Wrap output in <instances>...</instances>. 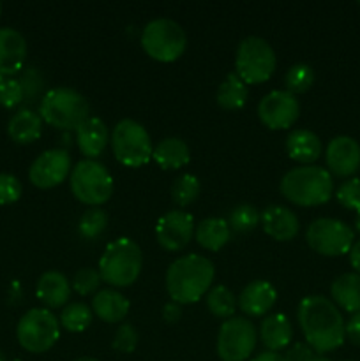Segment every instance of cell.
I'll return each instance as SVG.
<instances>
[{"mask_svg":"<svg viewBox=\"0 0 360 361\" xmlns=\"http://www.w3.org/2000/svg\"><path fill=\"white\" fill-rule=\"evenodd\" d=\"M296 321L306 337V344L316 355L335 351L344 344L346 323L341 310L325 296L313 295L304 298L296 310Z\"/></svg>","mask_w":360,"mask_h":361,"instance_id":"cell-1","label":"cell"},{"mask_svg":"<svg viewBox=\"0 0 360 361\" xmlns=\"http://www.w3.org/2000/svg\"><path fill=\"white\" fill-rule=\"evenodd\" d=\"M214 275L215 268L208 257L186 254L173 261L166 270V291L172 302L189 305L210 291Z\"/></svg>","mask_w":360,"mask_h":361,"instance_id":"cell-2","label":"cell"},{"mask_svg":"<svg viewBox=\"0 0 360 361\" xmlns=\"http://www.w3.org/2000/svg\"><path fill=\"white\" fill-rule=\"evenodd\" d=\"M281 194L299 207H320L334 194V178L320 166H299L282 176Z\"/></svg>","mask_w":360,"mask_h":361,"instance_id":"cell-3","label":"cell"},{"mask_svg":"<svg viewBox=\"0 0 360 361\" xmlns=\"http://www.w3.org/2000/svg\"><path fill=\"white\" fill-rule=\"evenodd\" d=\"M143 267V254L131 238H116L102 252L97 271L101 281L113 288H129L138 281Z\"/></svg>","mask_w":360,"mask_h":361,"instance_id":"cell-4","label":"cell"},{"mask_svg":"<svg viewBox=\"0 0 360 361\" xmlns=\"http://www.w3.org/2000/svg\"><path fill=\"white\" fill-rule=\"evenodd\" d=\"M88 101L74 88L56 87L46 92L39 104V115L42 122L60 130H74L90 118Z\"/></svg>","mask_w":360,"mask_h":361,"instance_id":"cell-5","label":"cell"},{"mask_svg":"<svg viewBox=\"0 0 360 361\" xmlns=\"http://www.w3.org/2000/svg\"><path fill=\"white\" fill-rule=\"evenodd\" d=\"M186 32L169 18H155L141 32V48L157 62H175L186 51Z\"/></svg>","mask_w":360,"mask_h":361,"instance_id":"cell-6","label":"cell"},{"mask_svg":"<svg viewBox=\"0 0 360 361\" xmlns=\"http://www.w3.org/2000/svg\"><path fill=\"white\" fill-rule=\"evenodd\" d=\"M109 143L116 161L127 168H140L147 164L154 152L147 129L133 118L120 120L113 127Z\"/></svg>","mask_w":360,"mask_h":361,"instance_id":"cell-7","label":"cell"},{"mask_svg":"<svg viewBox=\"0 0 360 361\" xmlns=\"http://www.w3.org/2000/svg\"><path fill=\"white\" fill-rule=\"evenodd\" d=\"M69 183L74 197L92 208L104 204L113 194L112 175L101 162L92 159H83L71 169Z\"/></svg>","mask_w":360,"mask_h":361,"instance_id":"cell-8","label":"cell"},{"mask_svg":"<svg viewBox=\"0 0 360 361\" xmlns=\"http://www.w3.org/2000/svg\"><path fill=\"white\" fill-rule=\"evenodd\" d=\"M275 51L270 42L258 35H249L242 39L236 48L235 73L246 85H260L270 80L275 71Z\"/></svg>","mask_w":360,"mask_h":361,"instance_id":"cell-9","label":"cell"},{"mask_svg":"<svg viewBox=\"0 0 360 361\" xmlns=\"http://www.w3.org/2000/svg\"><path fill=\"white\" fill-rule=\"evenodd\" d=\"M21 348L34 355L49 351L60 337V321L49 309H30L21 316L16 326Z\"/></svg>","mask_w":360,"mask_h":361,"instance_id":"cell-10","label":"cell"},{"mask_svg":"<svg viewBox=\"0 0 360 361\" xmlns=\"http://www.w3.org/2000/svg\"><path fill=\"white\" fill-rule=\"evenodd\" d=\"M306 240L314 252L327 257H337L349 254L355 243V231L346 222L323 217L311 222L306 231Z\"/></svg>","mask_w":360,"mask_h":361,"instance_id":"cell-11","label":"cell"},{"mask_svg":"<svg viewBox=\"0 0 360 361\" xmlns=\"http://www.w3.org/2000/svg\"><path fill=\"white\" fill-rule=\"evenodd\" d=\"M258 342V331L246 317L226 319L217 334V356L222 361H246L254 351Z\"/></svg>","mask_w":360,"mask_h":361,"instance_id":"cell-12","label":"cell"},{"mask_svg":"<svg viewBox=\"0 0 360 361\" xmlns=\"http://www.w3.org/2000/svg\"><path fill=\"white\" fill-rule=\"evenodd\" d=\"M300 115V104L288 90H274L265 95L258 104L261 123L272 130L289 129Z\"/></svg>","mask_w":360,"mask_h":361,"instance_id":"cell-13","label":"cell"},{"mask_svg":"<svg viewBox=\"0 0 360 361\" xmlns=\"http://www.w3.org/2000/svg\"><path fill=\"white\" fill-rule=\"evenodd\" d=\"M71 175V157L62 148L46 150L35 159L28 169V178L37 189H53L66 182Z\"/></svg>","mask_w":360,"mask_h":361,"instance_id":"cell-14","label":"cell"},{"mask_svg":"<svg viewBox=\"0 0 360 361\" xmlns=\"http://www.w3.org/2000/svg\"><path fill=\"white\" fill-rule=\"evenodd\" d=\"M194 236L193 215L182 210L166 212L155 224V238L164 250L176 252L184 249Z\"/></svg>","mask_w":360,"mask_h":361,"instance_id":"cell-15","label":"cell"},{"mask_svg":"<svg viewBox=\"0 0 360 361\" xmlns=\"http://www.w3.org/2000/svg\"><path fill=\"white\" fill-rule=\"evenodd\" d=\"M325 161L330 175L348 178L360 168V145L349 136H335L327 145Z\"/></svg>","mask_w":360,"mask_h":361,"instance_id":"cell-16","label":"cell"},{"mask_svg":"<svg viewBox=\"0 0 360 361\" xmlns=\"http://www.w3.org/2000/svg\"><path fill=\"white\" fill-rule=\"evenodd\" d=\"M27 41L11 27L0 28V76H16L25 66Z\"/></svg>","mask_w":360,"mask_h":361,"instance_id":"cell-17","label":"cell"},{"mask_svg":"<svg viewBox=\"0 0 360 361\" xmlns=\"http://www.w3.org/2000/svg\"><path fill=\"white\" fill-rule=\"evenodd\" d=\"M261 228L270 238L277 242H289L299 235V219L289 208L281 204H270L261 212Z\"/></svg>","mask_w":360,"mask_h":361,"instance_id":"cell-18","label":"cell"},{"mask_svg":"<svg viewBox=\"0 0 360 361\" xmlns=\"http://www.w3.org/2000/svg\"><path fill=\"white\" fill-rule=\"evenodd\" d=\"M277 302V291L267 281L249 282L239 295V309L246 316L261 317Z\"/></svg>","mask_w":360,"mask_h":361,"instance_id":"cell-19","label":"cell"},{"mask_svg":"<svg viewBox=\"0 0 360 361\" xmlns=\"http://www.w3.org/2000/svg\"><path fill=\"white\" fill-rule=\"evenodd\" d=\"M109 141V130L106 123L97 116H90L85 120L76 130V143L81 154L87 159H95L106 150Z\"/></svg>","mask_w":360,"mask_h":361,"instance_id":"cell-20","label":"cell"},{"mask_svg":"<svg viewBox=\"0 0 360 361\" xmlns=\"http://www.w3.org/2000/svg\"><path fill=\"white\" fill-rule=\"evenodd\" d=\"M35 295L39 302L44 303L46 309H62L67 305V300L71 296L69 281L60 271H44L35 286Z\"/></svg>","mask_w":360,"mask_h":361,"instance_id":"cell-21","label":"cell"},{"mask_svg":"<svg viewBox=\"0 0 360 361\" xmlns=\"http://www.w3.org/2000/svg\"><path fill=\"white\" fill-rule=\"evenodd\" d=\"M293 338L292 321L284 314H272L265 317L260 324V341L265 349L270 353H279L289 345Z\"/></svg>","mask_w":360,"mask_h":361,"instance_id":"cell-22","label":"cell"},{"mask_svg":"<svg viewBox=\"0 0 360 361\" xmlns=\"http://www.w3.org/2000/svg\"><path fill=\"white\" fill-rule=\"evenodd\" d=\"M286 152L289 159L304 166H311L321 155V141L309 129H295L286 137Z\"/></svg>","mask_w":360,"mask_h":361,"instance_id":"cell-23","label":"cell"},{"mask_svg":"<svg viewBox=\"0 0 360 361\" xmlns=\"http://www.w3.org/2000/svg\"><path fill=\"white\" fill-rule=\"evenodd\" d=\"M129 300L115 289H102L92 298V312L104 323H122L129 314Z\"/></svg>","mask_w":360,"mask_h":361,"instance_id":"cell-24","label":"cell"},{"mask_svg":"<svg viewBox=\"0 0 360 361\" xmlns=\"http://www.w3.org/2000/svg\"><path fill=\"white\" fill-rule=\"evenodd\" d=\"M330 296L337 309L349 314L360 312V275L342 274L332 282Z\"/></svg>","mask_w":360,"mask_h":361,"instance_id":"cell-25","label":"cell"},{"mask_svg":"<svg viewBox=\"0 0 360 361\" xmlns=\"http://www.w3.org/2000/svg\"><path fill=\"white\" fill-rule=\"evenodd\" d=\"M42 133V118L39 113L32 109H20L11 116L7 123V134L13 141L20 145L34 143L41 137Z\"/></svg>","mask_w":360,"mask_h":361,"instance_id":"cell-26","label":"cell"},{"mask_svg":"<svg viewBox=\"0 0 360 361\" xmlns=\"http://www.w3.org/2000/svg\"><path fill=\"white\" fill-rule=\"evenodd\" d=\"M152 159L162 169H180L191 161V150L180 137H164L154 147Z\"/></svg>","mask_w":360,"mask_h":361,"instance_id":"cell-27","label":"cell"},{"mask_svg":"<svg viewBox=\"0 0 360 361\" xmlns=\"http://www.w3.org/2000/svg\"><path fill=\"white\" fill-rule=\"evenodd\" d=\"M229 236H232V228H229L228 221L219 217L205 219L194 229L196 242L205 250H212V252L221 250L229 242Z\"/></svg>","mask_w":360,"mask_h":361,"instance_id":"cell-28","label":"cell"},{"mask_svg":"<svg viewBox=\"0 0 360 361\" xmlns=\"http://www.w3.org/2000/svg\"><path fill=\"white\" fill-rule=\"evenodd\" d=\"M247 85L236 73H229L217 88L215 101L222 109H240L247 101Z\"/></svg>","mask_w":360,"mask_h":361,"instance_id":"cell-29","label":"cell"},{"mask_svg":"<svg viewBox=\"0 0 360 361\" xmlns=\"http://www.w3.org/2000/svg\"><path fill=\"white\" fill-rule=\"evenodd\" d=\"M92 317H94V312L88 305L81 302L69 303L60 312V326L71 334H80L90 326Z\"/></svg>","mask_w":360,"mask_h":361,"instance_id":"cell-30","label":"cell"},{"mask_svg":"<svg viewBox=\"0 0 360 361\" xmlns=\"http://www.w3.org/2000/svg\"><path fill=\"white\" fill-rule=\"evenodd\" d=\"M205 302H207L208 310L215 317H221V319H232L236 310L235 295L226 286H215V288H212L205 295Z\"/></svg>","mask_w":360,"mask_h":361,"instance_id":"cell-31","label":"cell"},{"mask_svg":"<svg viewBox=\"0 0 360 361\" xmlns=\"http://www.w3.org/2000/svg\"><path fill=\"white\" fill-rule=\"evenodd\" d=\"M200 190H201L200 180H198L194 175L184 173V175H180L172 185L173 203L179 204L180 208L189 207V204H193L194 201L198 200V196H200Z\"/></svg>","mask_w":360,"mask_h":361,"instance_id":"cell-32","label":"cell"},{"mask_svg":"<svg viewBox=\"0 0 360 361\" xmlns=\"http://www.w3.org/2000/svg\"><path fill=\"white\" fill-rule=\"evenodd\" d=\"M314 83V71L307 63H295L286 71L284 85L289 94H306Z\"/></svg>","mask_w":360,"mask_h":361,"instance_id":"cell-33","label":"cell"},{"mask_svg":"<svg viewBox=\"0 0 360 361\" xmlns=\"http://www.w3.org/2000/svg\"><path fill=\"white\" fill-rule=\"evenodd\" d=\"M106 226H108V214L102 208L95 207L85 212L78 224V231L85 240H94L104 233Z\"/></svg>","mask_w":360,"mask_h":361,"instance_id":"cell-34","label":"cell"},{"mask_svg":"<svg viewBox=\"0 0 360 361\" xmlns=\"http://www.w3.org/2000/svg\"><path fill=\"white\" fill-rule=\"evenodd\" d=\"M261 221V214L258 212L256 207L253 204H239L232 210L229 214V228L236 233H247V231H253Z\"/></svg>","mask_w":360,"mask_h":361,"instance_id":"cell-35","label":"cell"},{"mask_svg":"<svg viewBox=\"0 0 360 361\" xmlns=\"http://www.w3.org/2000/svg\"><path fill=\"white\" fill-rule=\"evenodd\" d=\"M25 99L23 87L16 76H0V106L2 108H16Z\"/></svg>","mask_w":360,"mask_h":361,"instance_id":"cell-36","label":"cell"},{"mask_svg":"<svg viewBox=\"0 0 360 361\" xmlns=\"http://www.w3.org/2000/svg\"><path fill=\"white\" fill-rule=\"evenodd\" d=\"M101 275H99V271L95 270V268H81V270H78L76 274H74L73 277V289L78 293V295L81 296H90L94 295L95 291L99 289V286H101Z\"/></svg>","mask_w":360,"mask_h":361,"instance_id":"cell-37","label":"cell"},{"mask_svg":"<svg viewBox=\"0 0 360 361\" xmlns=\"http://www.w3.org/2000/svg\"><path fill=\"white\" fill-rule=\"evenodd\" d=\"M335 200L348 210H360V178H349L335 190Z\"/></svg>","mask_w":360,"mask_h":361,"instance_id":"cell-38","label":"cell"},{"mask_svg":"<svg viewBox=\"0 0 360 361\" xmlns=\"http://www.w3.org/2000/svg\"><path fill=\"white\" fill-rule=\"evenodd\" d=\"M138 341H140V335H138L136 328L133 324H120L115 331V337H113V349L119 353H133L138 348Z\"/></svg>","mask_w":360,"mask_h":361,"instance_id":"cell-39","label":"cell"},{"mask_svg":"<svg viewBox=\"0 0 360 361\" xmlns=\"http://www.w3.org/2000/svg\"><path fill=\"white\" fill-rule=\"evenodd\" d=\"M23 187L14 175L0 173V204H13L21 197Z\"/></svg>","mask_w":360,"mask_h":361,"instance_id":"cell-40","label":"cell"},{"mask_svg":"<svg viewBox=\"0 0 360 361\" xmlns=\"http://www.w3.org/2000/svg\"><path fill=\"white\" fill-rule=\"evenodd\" d=\"M314 355H316V353H314L309 345L304 344V342H296V344H293L292 348L286 349L284 360L286 361H309Z\"/></svg>","mask_w":360,"mask_h":361,"instance_id":"cell-41","label":"cell"},{"mask_svg":"<svg viewBox=\"0 0 360 361\" xmlns=\"http://www.w3.org/2000/svg\"><path fill=\"white\" fill-rule=\"evenodd\" d=\"M21 87H23V92H25V97L27 95H35L37 94V90L41 88V78H39V74L35 73V69H27L25 71L23 78L20 80Z\"/></svg>","mask_w":360,"mask_h":361,"instance_id":"cell-42","label":"cell"},{"mask_svg":"<svg viewBox=\"0 0 360 361\" xmlns=\"http://www.w3.org/2000/svg\"><path fill=\"white\" fill-rule=\"evenodd\" d=\"M346 337L349 338L353 345H360V312L352 314L349 321L344 326Z\"/></svg>","mask_w":360,"mask_h":361,"instance_id":"cell-43","label":"cell"},{"mask_svg":"<svg viewBox=\"0 0 360 361\" xmlns=\"http://www.w3.org/2000/svg\"><path fill=\"white\" fill-rule=\"evenodd\" d=\"M180 317H182V305H179V303L175 302H169L162 307V319H164L166 323L173 324L176 323Z\"/></svg>","mask_w":360,"mask_h":361,"instance_id":"cell-44","label":"cell"},{"mask_svg":"<svg viewBox=\"0 0 360 361\" xmlns=\"http://www.w3.org/2000/svg\"><path fill=\"white\" fill-rule=\"evenodd\" d=\"M349 263H352L355 274L360 275V240L353 243L352 250H349Z\"/></svg>","mask_w":360,"mask_h":361,"instance_id":"cell-45","label":"cell"},{"mask_svg":"<svg viewBox=\"0 0 360 361\" xmlns=\"http://www.w3.org/2000/svg\"><path fill=\"white\" fill-rule=\"evenodd\" d=\"M251 361H286V360H284V356H281L279 353L265 351V353H260L256 358L251 360Z\"/></svg>","mask_w":360,"mask_h":361,"instance_id":"cell-46","label":"cell"},{"mask_svg":"<svg viewBox=\"0 0 360 361\" xmlns=\"http://www.w3.org/2000/svg\"><path fill=\"white\" fill-rule=\"evenodd\" d=\"M355 231L360 235V210L356 212V217H355Z\"/></svg>","mask_w":360,"mask_h":361,"instance_id":"cell-47","label":"cell"},{"mask_svg":"<svg viewBox=\"0 0 360 361\" xmlns=\"http://www.w3.org/2000/svg\"><path fill=\"white\" fill-rule=\"evenodd\" d=\"M309 361H330V360H328L327 356H323V355H314Z\"/></svg>","mask_w":360,"mask_h":361,"instance_id":"cell-48","label":"cell"},{"mask_svg":"<svg viewBox=\"0 0 360 361\" xmlns=\"http://www.w3.org/2000/svg\"><path fill=\"white\" fill-rule=\"evenodd\" d=\"M74 361H99V360L90 358V356H83V358H78V360H74Z\"/></svg>","mask_w":360,"mask_h":361,"instance_id":"cell-49","label":"cell"},{"mask_svg":"<svg viewBox=\"0 0 360 361\" xmlns=\"http://www.w3.org/2000/svg\"><path fill=\"white\" fill-rule=\"evenodd\" d=\"M0 361H7V360H6V355H4L2 351H0Z\"/></svg>","mask_w":360,"mask_h":361,"instance_id":"cell-50","label":"cell"},{"mask_svg":"<svg viewBox=\"0 0 360 361\" xmlns=\"http://www.w3.org/2000/svg\"><path fill=\"white\" fill-rule=\"evenodd\" d=\"M0 14H2V2H0Z\"/></svg>","mask_w":360,"mask_h":361,"instance_id":"cell-51","label":"cell"},{"mask_svg":"<svg viewBox=\"0 0 360 361\" xmlns=\"http://www.w3.org/2000/svg\"><path fill=\"white\" fill-rule=\"evenodd\" d=\"M346 361H353V360H346Z\"/></svg>","mask_w":360,"mask_h":361,"instance_id":"cell-52","label":"cell"},{"mask_svg":"<svg viewBox=\"0 0 360 361\" xmlns=\"http://www.w3.org/2000/svg\"><path fill=\"white\" fill-rule=\"evenodd\" d=\"M16 361H20V360H16Z\"/></svg>","mask_w":360,"mask_h":361,"instance_id":"cell-53","label":"cell"}]
</instances>
